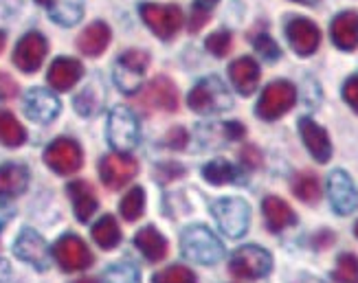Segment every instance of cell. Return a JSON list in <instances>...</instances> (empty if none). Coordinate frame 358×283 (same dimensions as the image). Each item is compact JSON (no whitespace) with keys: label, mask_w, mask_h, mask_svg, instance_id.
<instances>
[{"label":"cell","mask_w":358,"mask_h":283,"mask_svg":"<svg viewBox=\"0 0 358 283\" xmlns=\"http://www.w3.org/2000/svg\"><path fill=\"white\" fill-rule=\"evenodd\" d=\"M180 246H182V255L187 259L202 263V266H213L224 257L222 242L217 240L207 226H200V224L182 231Z\"/></svg>","instance_id":"obj_1"},{"label":"cell","mask_w":358,"mask_h":283,"mask_svg":"<svg viewBox=\"0 0 358 283\" xmlns=\"http://www.w3.org/2000/svg\"><path fill=\"white\" fill-rule=\"evenodd\" d=\"M187 103L198 115H220L233 106V97L222 80L205 77L192 88Z\"/></svg>","instance_id":"obj_2"},{"label":"cell","mask_w":358,"mask_h":283,"mask_svg":"<svg viewBox=\"0 0 358 283\" xmlns=\"http://www.w3.org/2000/svg\"><path fill=\"white\" fill-rule=\"evenodd\" d=\"M108 143H110L117 152L128 154L138 145V138H141V130H138V121L134 113L126 106H117L110 110V117H108Z\"/></svg>","instance_id":"obj_3"},{"label":"cell","mask_w":358,"mask_h":283,"mask_svg":"<svg viewBox=\"0 0 358 283\" xmlns=\"http://www.w3.org/2000/svg\"><path fill=\"white\" fill-rule=\"evenodd\" d=\"M211 213L220 231L231 240H238L248 231L251 224V207L242 198H222L215 200Z\"/></svg>","instance_id":"obj_4"},{"label":"cell","mask_w":358,"mask_h":283,"mask_svg":"<svg viewBox=\"0 0 358 283\" xmlns=\"http://www.w3.org/2000/svg\"><path fill=\"white\" fill-rule=\"evenodd\" d=\"M273 268V257L268 250H264L255 244H248L238 248L231 257L229 270L236 279L242 281H255L266 277Z\"/></svg>","instance_id":"obj_5"},{"label":"cell","mask_w":358,"mask_h":283,"mask_svg":"<svg viewBox=\"0 0 358 283\" xmlns=\"http://www.w3.org/2000/svg\"><path fill=\"white\" fill-rule=\"evenodd\" d=\"M294 101H297V88L286 80H277L264 88L262 97L257 101L255 115L264 121L282 119L286 113H290Z\"/></svg>","instance_id":"obj_6"},{"label":"cell","mask_w":358,"mask_h":283,"mask_svg":"<svg viewBox=\"0 0 358 283\" xmlns=\"http://www.w3.org/2000/svg\"><path fill=\"white\" fill-rule=\"evenodd\" d=\"M138 13H141L148 29L161 40H172L182 27V11L176 5L143 3L138 7Z\"/></svg>","instance_id":"obj_7"},{"label":"cell","mask_w":358,"mask_h":283,"mask_svg":"<svg viewBox=\"0 0 358 283\" xmlns=\"http://www.w3.org/2000/svg\"><path fill=\"white\" fill-rule=\"evenodd\" d=\"M150 66V55L145 51H126L115 61V84L121 92L132 94L141 88L145 71Z\"/></svg>","instance_id":"obj_8"},{"label":"cell","mask_w":358,"mask_h":283,"mask_svg":"<svg viewBox=\"0 0 358 283\" xmlns=\"http://www.w3.org/2000/svg\"><path fill=\"white\" fill-rule=\"evenodd\" d=\"M44 163L59 176H73L82 169L84 154L73 138H55L44 152Z\"/></svg>","instance_id":"obj_9"},{"label":"cell","mask_w":358,"mask_h":283,"mask_svg":"<svg viewBox=\"0 0 358 283\" xmlns=\"http://www.w3.org/2000/svg\"><path fill=\"white\" fill-rule=\"evenodd\" d=\"M53 255L64 273H80V270H86L92 263L90 248L84 244L82 238H77V235H64V238H59L53 246Z\"/></svg>","instance_id":"obj_10"},{"label":"cell","mask_w":358,"mask_h":283,"mask_svg":"<svg viewBox=\"0 0 358 283\" xmlns=\"http://www.w3.org/2000/svg\"><path fill=\"white\" fill-rule=\"evenodd\" d=\"M136 174H138V163L128 154H121V152L106 154L101 159V163H99L101 182L108 189H113V191H117V189H121V187H126Z\"/></svg>","instance_id":"obj_11"},{"label":"cell","mask_w":358,"mask_h":283,"mask_svg":"<svg viewBox=\"0 0 358 283\" xmlns=\"http://www.w3.org/2000/svg\"><path fill=\"white\" fill-rule=\"evenodd\" d=\"M286 38L294 53L310 57L321 44V31L313 20L303 18V15H292L286 22Z\"/></svg>","instance_id":"obj_12"},{"label":"cell","mask_w":358,"mask_h":283,"mask_svg":"<svg viewBox=\"0 0 358 283\" xmlns=\"http://www.w3.org/2000/svg\"><path fill=\"white\" fill-rule=\"evenodd\" d=\"M46 51H49V42L38 31H31V34L22 36V40L15 44L13 51V64L18 66L22 73L34 75L36 71H40L42 61L46 57Z\"/></svg>","instance_id":"obj_13"},{"label":"cell","mask_w":358,"mask_h":283,"mask_svg":"<svg viewBox=\"0 0 358 283\" xmlns=\"http://www.w3.org/2000/svg\"><path fill=\"white\" fill-rule=\"evenodd\" d=\"M328 196L338 215H350L358 209V189L343 169H334L328 176Z\"/></svg>","instance_id":"obj_14"},{"label":"cell","mask_w":358,"mask_h":283,"mask_svg":"<svg viewBox=\"0 0 358 283\" xmlns=\"http://www.w3.org/2000/svg\"><path fill=\"white\" fill-rule=\"evenodd\" d=\"M13 255L31 263L36 270L49 268V246H46L44 238L34 228H22L20 235L13 242Z\"/></svg>","instance_id":"obj_15"},{"label":"cell","mask_w":358,"mask_h":283,"mask_svg":"<svg viewBox=\"0 0 358 283\" xmlns=\"http://www.w3.org/2000/svg\"><path fill=\"white\" fill-rule=\"evenodd\" d=\"M145 110H161V113H176L178 110V90L174 82H169L167 77H157L145 92L138 97Z\"/></svg>","instance_id":"obj_16"},{"label":"cell","mask_w":358,"mask_h":283,"mask_svg":"<svg viewBox=\"0 0 358 283\" xmlns=\"http://www.w3.org/2000/svg\"><path fill=\"white\" fill-rule=\"evenodd\" d=\"M59 99L46 88H31L24 94V115L36 123H51L59 115Z\"/></svg>","instance_id":"obj_17"},{"label":"cell","mask_w":358,"mask_h":283,"mask_svg":"<svg viewBox=\"0 0 358 283\" xmlns=\"http://www.w3.org/2000/svg\"><path fill=\"white\" fill-rule=\"evenodd\" d=\"M299 134L303 138V145L308 147V152L313 154L319 163H328L330 161V156H332L330 136L317 121L303 117L299 121Z\"/></svg>","instance_id":"obj_18"},{"label":"cell","mask_w":358,"mask_h":283,"mask_svg":"<svg viewBox=\"0 0 358 283\" xmlns=\"http://www.w3.org/2000/svg\"><path fill=\"white\" fill-rule=\"evenodd\" d=\"M82 75H84L82 61H77L73 57H57L49 68L46 82H49V86L53 90L66 92V90L75 88V84L82 80Z\"/></svg>","instance_id":"obj_19"},{"label":"cell","mask_w":358,"mask_h":283,"mask_svg":"<svg viewBox=\"0 0 358 283\" xmlns=\"http://www.w3.org/2000/svg\"><path fill=\"white\" fill-rule=\"evenodd\" d=\"M229 77H231V84L240 94L248 97L257 90L259 84V66L253 57H240L236 59L233 64L229 66Z\"/></svg>","instance_id":"obj_20"},{"label":"cell","mask_w":358,"mask_h":283,"mask_svg":"<svg viewBox=\"0 0 358 283\" xmlns=\"http://www.w3.org/2000/svg\"><path fill=\"white\" fill-rule=\"evenodd\" d=\"M330 36L341 51H354L358 46V13L356 11L338 13L332 20Z\"/></svg>","instance_id":"obj_21"},{"label":"cell","mask_w":358,"mask_h":283,"mask_svg":"<svg viewBox=\"0 0 358 283\" xmlns=\"http://www.w3.org/2000/svg\"><path fill=\"white\" fill-rule=\"evenodd\" d=\"M262 213H264V219H266L268 231L273 233H279L292 224H297V215L290 209V204L282 198H275V196L264 198Z\"/></svg>","instance_id":"obj_22"},{"label":"cell","mask_w":358,"mask_h":283,"mask_svg":"<svg viewBox=\"0 0 358 283\" xmlns=\"http://www.w3.org/2000/svg\"><path fill=\"white\" fill-rule=\"evenodd\" d=\"M66 191L71 196L73 209H75V217L80 222H88V219L95 215L99 202L95 196V189H92L86 180H75L66 187Z\"/></svg>","instance_id":"obj_23"},{"label":"cell","mask_w":358,"mask_h":283,"mask_svg":"<svg viewBox=\"0 0 358 283\" xmlns=\"http://www.w3.org/2000/svg\"><path fill=\"white\" fill-rule=\"evenodd\" d=\"M110 36H113L110 27H108L106 22H101V20H97V22L88 24L82 31V36L77 38V49H80L88 57H97L108 49V44H110Z\"/></svg>","instance_id":"obj_24"},{"label":"cell","mask_w":358,"mask_h":283,"mask_svg":"<svg viewBox=\"0 0 358 283\" xmlns=\"http://www.w3.org/2000/svg\"><path fill=\"white\" fill-rule=\"evenodd\" d=\"M29 187V169L22 165H3L0 167V198H18Z\"/></svg>","instance_id":"obj_25"},{"label":"cell","mask_w":358,"mask_h":283,"mask_svg":"<svg viewBox=\"0 0 358 283\" xmlns=\"http://www.w3.org/2000/svg\"><path fill=\"white\" fill-rule=\"evenodd\" d=\"M134 244L143 253V257L150 261H163L167 257V242L154 226H145L138 231Z\"/></svg>","instance_id":"obj_26"},{"label":"cell","mask_w":358,"mask_h":283,"mask_svg":"<svg viewBox=\"0 0 358 283\" xmlns=\"http://www.w3.org/2000/svg\"><path fill=\"white\" fill-rule=\"evenodd\" d=\"M49 15L55 24L75 27L84 15V3L82 0H51Z\"/></svg>","instance_id":"obj_27"},{"label":"cell","mask_w":358,"mask_h":283,"mask_svg":"<svg viewBox=\"0 0 358 283\" xmlns=\"http://www.w3.org/2000/svg\"><path fill=\"white\" fill-rule=\"evenodd\" d=\"M92 240L103 250H113L121 242V228L113 215H103L99 222L92 226Z\"/></svg>","instance_id":"obj_28"},{"label":"cell","mask_w":358,"mask_h":283,"mask_svg":"<svg viewBox=\"0 0 358 283\" xmlns=\"http://www.w3.org/2000/svg\"><path fill=\"white\" fill-rule=\"evenodd\" d=\"M103 103V88L99 82H90L80 94L75 97V110L82 117H92L101 110Z\"/></svg>","instance_id":"obj_29"},{"label":"cell","mask_w":358,"mask_h":283,"mask_svg":"<svg viewBox=\"0 0 358 283\" xmlns=\"http://www.w3.org/2000/svg\"><path fill=\"white\" fill-rule=\"evenodd\" d=\"M292 194L306 204H317L321 200V184L313 171H301L292 178Z\"/></svg>","instance_id":"obj_30"},{"label":"cell","mask_w":358,"mask_h":283,"mask_svg":"<svg viewBox=\"0 0 358 283\" xmlns=\"http://www.w3.org/2000/svg\"><path fill=\"white\" fill-rule=\"evenodd\" d=\"M27 140V132L22 123H18L11 113H0V143L7 147H20Z\"/></svg>","instance_id":"obj_31"},{"label":"cell","mask_w":358,"mask_h":283,"mask_svg":"<svg viewBox=\"0 0 358 283\" xmlns=\"http://www.w3.org/2000/svg\"><path fill=\"white\" fill-rule=\"evenodd\" d=\"M202 176L211 184H231L238 180V169L224 159H215L202 167Z\"/></svg>","instance_id":"obj_32"},{"label":"cell","mask_w":358,"mask_h":283,"mask_svg":"<svg viewBox=\"0 0 358 283\" xmlns=\"http://www.w3.org/2000/svg\"><path fill=\"white\" fill-rule=\"evenodd\" d=\"M121 217L126 219V222H136L138 217L143 215V209H145V191L141 187H134L126 194V198L121 200Z\"/></svg>","instance_id":"obj_33"},{"label":"cell","mask_w":358,"mask_h":283,"mask_svg":"<svg viewBox=\"0 0 358 283\" xmlns=\"http://www.w3.org/2000/svg\"><path fill=\"white\" fill-rule=\"evenodd\" d=\"M106 283H141V273L130 261H117L103 275Z\"/></svg>","instance_id":"obj_34"},{"label":"cell","mask_w":358,"mask_h":283,"mask_svg":"<svg viewBox=\"0 0 358 283\" xmlns=\"http://www.w3.org/2000/svg\"><path fill=\"white\" fill-rule=\"evenodd\" d=\"M332 279L336 283H358V257L352 253L338 255Z\"/></svg>","instance_id":"obj_35"},{"label":"cell","mask_w":358,"mask_h":283,"mask_svg":"<svg viewBox=\"0 0 358 283\" xmlns=\"http://www.w3.org/2000/svg\"><path fill=\"white\" fill-rule=\"evenodd\" d=\"M154 283H196L194 270H189L187 266H169V268L161 270L154 275Z\"/></svg>","instance_id":"obj_36"},{"label":"cell","mask_w":358,"mask_h":283,"mask_svg":"<svg viewBox=\"0 0 358 283\" xmlns=\"http://www.w3.org/2000/svg\"><path fill=\"white\" fill-rule=\"evenodd\" d=\"M231 44H233V40H231L229 31H215V34H211L205 42L207 51L213 53L215 57H224L231 51Z\"/></svg>","instance_id":"obj_37"},{"label":"cell","mask_w":358,"mask_h":283,"mask_svg":"<svg viewBox=\"0 0 358 283\" xmlns=\"http://www.w3.org/2000/svg\"><path fill=\"white\" fill-rule=\"evenodd\" d=\"M253 46H255V51L266 59V61H277L279 57H282V51H279V46L277 42L266 36V34H259L255 40H253Z\"/></svg>","instance_id":"obj_38"},{"label":"cell","mask_w":358,"mask_h":283,"mask_svg":"<svg viewBox=\"0 0 358 283\" xmlns=\"http://www.w3.org/2000/svg\"><path fill=\"white\" fill-rule=\"evenodd\" d=\"M343 99L345 103L358 115V75L350 77V80L343 84Z\"/></svg>","instance_id":"obj_39"},{"label":"cell","mask_w":358,"mask_h":283,"mask_svg":"<svg viewBox=\"0 0 358 283\" xmlns=\"http://www.w3.org/2000/svg\"><path fill=\"white\" fill-rule=\"evenodd\" d=\"M15 94H18V84L7 73H0V99H13Z\"/></svg>","instance_id":"obj_40"},{"label":"cell","mask_w":358,"mask_h":283,"mask_svg":"<svg viewBox=\"0 0 358 283\" xmlns=\"http://www.w3.org/2000/svg\"><path fill=\"white\" fill-rule=\"evenodd\" d=\"M187 22H189V31H200L202 27L209 22V13L196 7L192 11V18H187Z\"/></svg>","instance_id":"obj_41"},{"label":"cell","mask_w":358,"mask_h":283,"mask_svg":"<svg viewBox=\"0 0 358 283\" xmlns=\"http://www.w3.org/2000/svg\"><path fill=\"white\" fill-rule=\"evenodd\" d=\"M167 145L174 147V150H182L187 145V132L182 128H176L167 134Z\"/></svg>","instance_id":"obj_42"},{"label":"cell","mask_w":358,"mask_h":283,"mask_svg":"<svg viewBox=\"0 0 358 283\" xmlns=\"http://www.w3.org/2000/svg\"><path fill=\"white\" fill-rule=\"evenodd\" d=\"M242 163L246 167H259L262 165V156H259V152L253 145H248V147L242 150Z\"/></svg>","instance_id":"obj_43"},{"label":"cell","mask_w":358,"mask_h":283,"mask_svg":"<svg viewBox=\"0 0 358 283\" xmlns=\"http://www.w3.org/2000/svg\"><path fill=\"white\" fill-rule=\"evenodd\" d=\"M11 217H13V209L0 202V231H3L11 222Z\"/></svg>","instance_id":"obj_44"},{"label":"cell","mask_w":358,"mask_h":283,"mask_svg":"<svg viewBox=\"0 0 358 283\" xmlns=\"http://www.w3.org/2000/svg\"><path fill=\"white\" fill-rule=\"evenodd\" d=\"M9 277H11V266L5 259H0V283H7Z\"/></svg>","instance_id":"obj_45"},{"label":"cell","mask_w":358,"mask_h":283,"mask_svg":"<svg viewBox=\"0 0 358 283\" xmlns=\"http://www.w3.org/2000/svg\"><path fill=\"white\" fill-rule=\"evenodd\" d=\"M217 5V0H196V7L202 9V11H209Z\"/></svg>","instance_id":"obj_46"},{"label":"cell","mask_w":358,"mask_h":283,"mask_svg":"<svg viewBox=\"0 0 358 283\" xmlns=\"http://www.w3.org/2000/svg\"><path fill=\"white\" fill-rule=\"evenodd\" d=\"M292 3H299V5H317V0H292Z\"/></svg>","instance_id":"obj_47"},{"label":"cell","mask_w":358,"mask_h":283,"mask_svg":"<svg viewBox=\"0 0 358 283\" xmlns=\"http://www.w3.org/2000/svg\"><path fill=\"white\" fill-rule=\"evenodd\" d=\"M5 34H3V31H0V53H3V49H5Z\"/></svg>","instance_id":"obj_48"},{"label":"cell","mask_w":358,"mask_h":283,"mask_svg":"<svg viewBox=\"0 0 358 283\" xmlns=\"http://www.w3.org/2000/svg\"><path fill=\"white\" fill-rule=\"evenodd\" d=\"M75 283H99V281H97V279H90V277H88V279H80V281H75Z\"/></svg>","instance_id":"obj_49"},{"label":"cell","mask_w":358,"mask_h":283,"mask_svg":"<svg viewBox=\"0 0 358 283\" xmlns=\"http://www.w3.org/2000/svg\"><path fill=\"white\" fill-rule=\"evenodd\" d=\"M36 3H38V5H46V7H49V5H51V0H36Z\"/></svg>","instance_id":"obj_50"},{"label":"cell","mask_w":358,"mask_h":283,"mask_svg":"<svg viewBox=\"0 0 358 283\" xmlns=\"http://www.w3.org/2000/svg\"><path fill=\"white\" fill-rule=\"evenodd\" d=\"M354 233H356V238H358V222H356V226H354Z\"/></svg>","instance_id":"obj_51"}]
</instances>
